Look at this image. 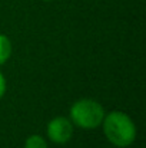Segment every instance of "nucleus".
<instances>
[{
    "label": "nucleus",
    "mask_w": 146,
    "mask_h": 148,
    "mask_svg": "<svg viewBox=\"0 0 146 148\" xmlns=\"http://www.w3.org/2000/svg\"><path fill=\"white\" fill-rule=\"evenodd\" d=\"M107 141L117 148L129 147L136 140V125L132 118L122 111H112L102 121Z\"/></svg>",
    "instance_id": "1"
},
{
    "label": "nucleus",
    "mask_w": 146,
    "mask_h": 148,
    "mask_svg": "<svg viewBox=\"0 0 146 148\" xmlns=\"http://www.w3.org/2000/svg\"><path fill=\"white\" fill-rule=\"evenodd\" d=\"M103 118L105 109L95 99H79L70 108V121L83 130H95L100 127Z\"/></svg>",
    "instance_id": "2"
},
{
    "label": "nucleus",
    "mask_w": 146,
    "mask_h": 148,
    "mask_svg": "<svg viewBox=\"0 0 146 148\" xmlns=\"http://www.w3.org/2000/svg\"><path fill=\"white\" fill-rule=\"evenodd\" d=\"M48 137L54 144H66L73 137V122L66 116H56L48 124Z\"/></svg>",
    "instance_id": "3"
},
{
    "label": "nucleus",
    "mask_w": 146,
    "mask_h": 148,
    "mask_svg": "<svg viewBox=\"0 0 146 148\" xmlns=\"http://www.w3.org/2000/svg\"><path fill=\"white\" fill-rule=\"evenodd\" d=\"M12 56V42L6 35L0 33V65H4Z\"/></svg>",
    "instance_id": "4"
},
{
    "label": "nucleus",
    "mask_w": 146,
    "mask_h": 148,
    "mask_svg": "<svg viewBox=\"0 0 146 148\" xmlns=\"http://www.w3.org/2000/svg\"><path fill=\"white\" fill-rule=\"evenodd\" d=\"M24 148H48V144L43 137L35 134V135L27 137V140L24 143Z\"/></svg>",
    "instance_id": "5"
},
{
    "label": "nucleus",
    "mask_w": 146,
    "mask_h": 148,
    "mask_svg": "<svg viewBox=\"0 0 146 148\" xmlns=\"http://www.w3.org/2000/svg\"><path fill=\"white\" fill-rule=\"evenodd\" d=\"M4 94H6V78L0 72V99L4 97Z\"/></svg>",
    "instance_id": "6"
}]
</instances>
